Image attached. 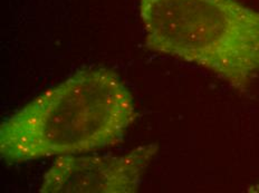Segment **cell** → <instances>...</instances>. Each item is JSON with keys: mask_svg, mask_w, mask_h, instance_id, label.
Listing matches in <instances>:
<instances>
[{"mask_svg": "<svg viewBox=\"0 0 259 193\" xmlns=\"http://www.w3.org/2000/svg\"><path fill=\"white\" fill-rule=\"evenodd\" d=\"M137 116L133 96L117 74L85 69L3 122L0 155L17 163L114 147Z\"/></svg>", "mask_w": 259, "mask_h": 193, "instance_id": "6da1fadb", "label": "cell"}, {"mask_svg": "<svg viewBox=\"0 0 259 193\" xmlns=\"http://www.w3.org/2000/svg\"><path fill=\"white\" fill-rule=\"evenodd\" d=\"M149 51L245 90L259 74V12L237 0H139Z\"/></svg>", "mask_w": 259, "mask_h": 193, "instance_id": "7a4b0ae2", "label": "cell"}, {"mask_svg": "<svg viewBox=\"0 0 259 193\" xmlns=\"http://www.w3.org/2000/svg\"><path fill=\"white\" fill-rule=\"evenodd\" d=\"M158 152L155 144L123 155H63L54 161L41 193H134Z\"/></svg>", "mask_w": 259, "mask_h": 193, "instance_id": "3957f363", "label": "cell"}]
</instances>
